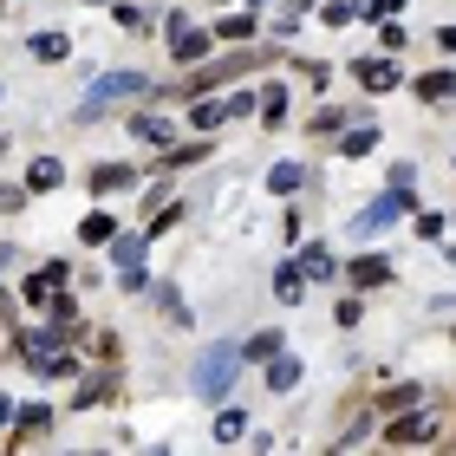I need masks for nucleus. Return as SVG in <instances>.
<instances>
[{
    "label": "nucleus",
    "mask_w": 456,
    "mask_h": 456,
    "mask_svg": "<svg viewBox=\"0 0 456 456\" xmlns=\"http://www.w3.org/2000/svg\"><path fill=\"white\" fill-rule=\"evenodd\" d=\"M235 371H241V352H235V346H209V352L196 359V371H190V391H196L202 404H216V398H228Z\"/></svg>",
    "instance_id": "obj_1"
},
{
    "label": "nucleus",
    "mask_w": 456,
    "mask_h": 456,
    "mask_svg": "<svg viewBox=\"0 0 456 456\" xmlns=\"http://www.w3.org/2000/svg\"><path fill=\"white\" fill-rule=\"evenodd\" d=\"M143 92H151V78H143V72H105V78H92L86 105H78V124L105 118L111 105H124V98H143Z\"/></svg>",
    "instance_id": "obj_2"
},
{
    "label": "nucleus",
    "mask_w": 456,
    "mask_h": 456,
    "mask_svg": "<svg viewBox=\"0 0 456 456\" xmlns=\"http://www.w3.org/2000/svg\"><path fill=\"white\" fill-rule=\"evenodd\" d=\"M13 346H20V359H27L39 379H72V371H78V359L59 346V333H53V339H46V333H20Z\"/></svg>",
    "instance_id": "obj_3"
},
{
    "label": "nucleus",
    "mask_w": 456,
    "mask_h": 456,
    "mask_svg": "<svg viewBox=\"0 0 456 456\" xmlns=\"http://www.w3.org/2000/svg\"><path fill=\"white\" fill-rule=\"evenodd\" d=\"M267 59H274V53H267V46H248V53H228V59H216V66H202V72L190 78V92H216V86H235V78H241V72H261V66H267Z\"/></svg>",
    "instance_id": "obj_4"
},
{
    "label": "nucleus",
    "mask_w": 456,
    "mask_h": 456,
    "mask_svg": "<svg viewBox=\"0 0 456 456\" xmlns=\"http://www.w3.org/2000/svg\"><path fill=\"white\" fill-rule=\"evenodd\" d=\"M404 209H411V196L398 190V183H391V190H385V196H371V202H365V209H359V216H352V241H371V235H379V228H391V222H398Z\"/></svg>",
    "instance_id": "obj_5"
},
{
    "label": "nucleus",
    "mask_w": 456,
    "mask_h": 456,
    "mask_svg": "<svg viewBox=\"0 0 456 456\" xmlns=\"http://www.w3.org/2000/svg\"><path fill=\"white\" fill-rule=\"evenodd\" d=\"M430 437H437V418H430L424 404H404V418L385 424V444H391V450H418V444H430Z\"/></svg>",
    "instance_id": "obj_6"
},
{
    "label": "nucleus",
    "mask_w": 456,
    "mask_h": 456,
    "mask_svg": "<svg viewBox=\"0 0 456 456\" xmlns=\"http://www.w3.org/2000/svg\"><path fill=\"white\" fill-rule=\"evenodd\" d=\"M131 137H137V143H157V151H170L176 124H170V118H157V111H137V118H131Z\"/></svg>",
    "instance_id": "obj_7"
},
{
    "label": "nucleus",
    "mask_w": 456,
    "mask_h": 456,
    "mask_svg": "<svg viewBox=\"0 0 456 456\" xmlns=\"http://www.w3.org/2000/svg\"><path fill=\"white\" fill-rule=\"evenodd\" d=\"M27 53L39 59V66H66V59H72V39H66V33H33Z\"/></svg>",
    "instance_id": "obj_8"
},
{
    "label": "nucleus",
    "mask_w": 456,
    "mask_h": 456,
    "mask_svg": "<svg viewBox=\"0 0 456 456\" xmlns=\"http://www.w3.org/2000/svg\"><path fill=\"white\" fill-rule=\"evenodd\" d=\"M352 78H359L365 92H391V86H398V66H391V59H359Z\"/></svg>",
    "instance_id": "obj_9"
},
{
    "label": "nucleus",
    "mask_w": 456,
    "mask_h": 456,
    "mask_svg": "<svg viewBox=\"0 0 456 456\" xmlns=\"http://www.w3.org/2000/svg\"><path fill=\"white\" fill-rule=\"evenodd\" d=\"M333 267H339V261H333V248H326V241H306V248H300V274H306V281H333Z\"/></svg>",
    "instance_id": "obj_10"
},
{
    "label": "nucleus",
    "mask_w": 456,
    "mask_h": 456,
    "mask_svg": "<svg viewBox=\"0 0 456 456\" xmlns=\"http://www.w3.org/2000/svg\"><path fill=\"white\" fill-rule=\"evenodd\" d=\"M209 46H216V27H209V33H196V27L176 33V59H183V66H202V59H209Z\"/></svg>",
    "instance_id": "obj_11"
},
{
    "label": "nucleus",
    "mask_w": 456,
    "mask_h": 456,
    "mask_svg": "<svg viewBox=\"0 0 456 456\" xmlns=\"http://www.w3.org/2000/svg\"><path fill=\"white\" fill-rule=\"evenodd\" d=\"M137 170H124V163H98L92 170V196H118V190H131Z\"/></svg>",
    "instance_id": "obj_12"
},
{
    "label": "nucleus",
    "mask_w": 456,
    "mask_h": 456,
    "mask_svg": "<svg viewBox=\"0 0 456 456\" xmlns=\"http://www.w3.org/2000/svg\"><path fill=\"white\" fill-rule=\"evenodd\" d=\"M59 183H66V163H59V157H39L33 170H27V190H33V196H46V190H59Z\"/></svg>",
    "instance_id": "obj_13"
},
{
    "label": "nucleus",
    "mask_w": 456,
    "mask_h": 456,
    "mask_svg": "<svg viewBox=\"0 0 456 456\" xmlns=\"http://www.w3.org/2000/svg\"><path fill=\"white\" fill-rule=\"evenodd\" d=\"M300 385V359L294 352H274V359H267V391H294Z\"/></svg>",
    "instance_id": "obj_14"
},
{
    "label": "nucleus",
    "mask_w": 456,
    "mask_h": 456,
    "mask_svg": "<svg viewBox=\"0 0 456 456\" xmlns=\"http://www.w3.org/2000/svg\"><path fill=\"white\" fill-rule=\"evenodd\" d=\"M46 430H53V404H27L13 418V437H46Z\"/></svg>",
    "instance_id": "obj_15"
},
{
    "label": "nucleus",
    "mask_w": 456,
    "mask_h": 456,
    "mask_svg": "<svg viewBox=\"0 0 456 456\" xmlns=\"http://www.w3.org/2000/svg\"><path fill=\"white\" fill-rule=\"evenodd\" d=\"M157 314L170 320V326H190V320H196L190 306H183V294H176V281H163V287H157Z\"/></svg>",
    "instance_id": "obj_16"
},
{
    "label": "nucleus",
    "mask_w": 456,
    "mask_h": 456,
    "mask_svg": "<svg viewBox=\"0 0 456 456\" xmlns=\"http://www.w3.org/2000/svg\"><path fill=\"white\" fill-rule=\"evenodd\" d=\"M385 281H391V261H385V255L352 261V287H385Z\"/></svg>",
    "instance_id": "obj_17"
},
{
    "label": "nucleus",
    "mask_w": 456,
    "mask_h": 456,
    "mask_svg": "<svg viewBox=\"0 0 456 456\" xmlns=\"http://www.w3.org/2000/svg\"><path fill=\"white\" fill-rule=\"evenodd\" d=\"M235 437H248V411L222 404V411H216V444H235Z\"/></svg>",
    "instance_id": "obj_18"
},
{
    "label": "nucleus",
    "mask_w": 456,
    "mask_h": 456,
    "mask_svg": "<svg viewBox=\"0 0 456 456\" xmlns=\"http://www.w3.org/2000/svg\"><path fill=\"white\" fill-rule=\"evenodd\" d=\"M418 98H424V105H444V98H456V78L450 72H424L418 78Z\"/></svg>",
    "instance_id": "obj_19"
},
{
    "label": "nucleus",
    "mask_w": 456,
    "mask_h": 456,
    "mask_svg": "<svg viewBox=\"0 0 456 456\" xmlns=\"http://www.w3.org/2000/svg\"><path fill=\"white\" fill-rule=\"evenodd\" d=\"M111 235H118V222H111V209H92L86 222H78V241H92V248H98V241H111Z\"/></svg>",
    "instance_id": "obj_20"
},
{
    "label": "nucleus",
    "mask_w": 456,
    "mask_h": 456,
    "mask_svg": "<svg viewBox=\"0 0 456 456\" xmlns=\"http://www.w3.org/2000/svg\"><path fill=\"white\" fill-rule=\"evenodd\" d=\"M300 183H306V170H300V163H274V170H267V190H281V196H294Z\"/></svg>",
    "instance_id": "obj_21"
},
{
    "label": "nucleus",
    "mask_w": 456,
    "mask_h": 456,
    "mask_svg": "<svg viewBox=\"0 0 456 456\" xmlns=\"http://www.w3.org/2000/svg\"><path fill=\"white\" fill-rule=\"evenodd\" d=\"M111 261L118 267H143V235H111Z\"/></svg>",
    "instance_id": "obj_22"
},
{
    "label": "nucleus",
    "mask_w": 456,
    "mask_h": 456,
    "mask_svg": "<svg viewBox=\"0 0 456 456\" xmlns=\"http://www.w3.org/2000/svg\"><path fill=\"white\" fill-rule=\"evenodd\" d=\"M404 404H424V391H418V385H391V391H379V418H385V411H404Z\"/></svg>",
    "instance_id": "obj_23"
},
{
    "label": "nucleus",
    "mask_w": 456,
    "mask_h": 456,
    "mask_svg": "<svg viewBox=\"0 0 456 456\" xmlns=\"http://www.w3.org/2000/svg\"><path fill=\"white\" fill-rule=\"evenodd\" d=\"M216 39H255V13H222L216 20Z\"/></svg>",
    "instance_id": "obj_24"
},
{
    "label": "nucleus",
    "mask_w": 456,
    "mask_h": 456,
    "mask_svg": "<svg viewBox=\"0 0 456 456\" xmlns=\"http://www.w3.org/2000/svg\"><path fill=\"white\" fill-rule=\"evenodd\" d=\"M379 151V124H359V131H346V157H371Z\"/></svg>",
    "instance_id": "obj_25"
},
{
    "label": "nucleus",
    "mask_w": 456,
    "mask_h": 456,
    "mask_svg": "<svg viewBox=\"0 0 456 456\" xmlns=\"http://www.w3.org/2000/svg\"><path fill=\"white\" fill-rule=\"evenodd\" d=\"M209 157V143H176V151H163L157 163H170V170H190V163H202Z\"/></svg>",
    "instance_id": "obj_26"
},
{
    "label": "nucleus",
    "mask_w": 456,
    "mask_h": 456,
    "mask_svg": "<svg viewBox=\"0 0 456 456\" xmlns=\"http://www.w3.org/2000/svg\"><path fill=\"white\" fill-rule=\"evenodd\" d=\"M300 287H306L300 261H294V267H274V294H281V300H300Z\"/></svg>",
    "instance_id": "obj_27"
},
{
    "label": "nucleus",
    "mask_w": 456,
    "mask_h": 456,
    "mask_svg": "<svg viewBox=\"0 0 456 456\" xmlns=\"http://www.w3.org/2000/svg\"><path fill=\"white\" fill-rule=\"evenodd\" d=\"M287 118V86H267L261 92V124H281Z\"/></svg>",
    "instance_id": "obj_28"
},
{
    "label": "nucleus",
    "mask_w": 456,
    "mask_h": 456,
    "mask_svg": "<svg viewBox=\"0 0 456 456\" xmlns=\"http://www.w3.org/2000/svg\"><path fill=\"white\" fill-rule=\"evenodd\" d=\"M320 20H326V27H352V20H359V0H326Z\"/></svg>",
    "instance_id": "obj_29"
},
{
    "label": "nucleus",
    "mask_w": 456,
    "mask_h": 456,
    "mask_svg": "<svg viewBox=\"0 0 456 456\" xmlns=\"http://www.w3.org/2000/svg\"><path fill=\"white\" fill-rule=\"evenodd\" d=\"M27 183H0V216H20V209H27Z\"/></svg>",
    "instance_id": "obj_30"
},
{
    "label": "nucleus",
    "mask_w": 456,
    "mask_h": 456,
    "mask_svg": "<svg viewBox=\"0 0 456 456\" xmlns=\"http://www.w3.org/2000/svg\"><path fill=\"white\" fill-rule=\"evenodd\" d=\"M222 118H228V98H209V105H196V131H216Z\"/></svg>",
    "instance_id": "obj_31"
},
{
    "label": "nucleus",
    "mask_w": 456,
    "mask_h": 456,
    "mask_svg": "<svg viewBox=\"0 0 456 456\" xmlns=\"http://www.w3.org/2000/svg\"><path fill=\"white\" fill-rule=\"evenodd\" d=\"M274 352H281V333H274V326H267V333H255V339H248V359H274Z\"/></svg>",
    "instance_id": "obj_32"
},
{
    "label": "nucleus",
    "mask_w": 456,
    "mask_h": 456,
    "mask_svg": "<svg viewBox=\"0 0 456 456\" xmlns=\"http://www.w3.org/2000/svg\"><path fill=\"white\" fill-rule=\"evenodd\" d=\"M346 124H352V111H346V105H326V111L314 118V131H346Z\"/></svg>",
    "instance_id": "obj_33"
},
{
    "label": "nucleus",
    "mask_w": 456,
    "mask_h": 456,
    "mask_svg": "<svg viewBox=\"0 0 456 456\" xmlns=\"http://www.w3.org/2000/svg\"><path fill=\"white\" fill-rule=\"evenodd\" d=\"M105 385H111V365L105 371H92L86 385H78V404H92V398H105Z\"/></svg>",
    "instance_id": "obj_34"
},
{
    "label": "nucleus",
    "mask_w": 456,
    "mask_h": 456,
    "mask_svg": "<svg viewBox=\"0 0 456 456\" xmlns=\"http://www.w3.org/2000/svg\"><path fill=\"white\" fill-rule=\"evenodd\" d=\"M404 0H359V20H385V13H398Z\"/></svg>",
    "instance_id": "obj_35"
},
{
    "label": "nucleus",
    "mask_w": 456,
    "mask_h": 456,
    "mask_svg": "<svg viewBox=\"0 0 456 456\" xmlns=\"http://www.w3.org/2000/svg\"><path fill=\"white\" fill-rule=\"evenodd\" d=\"M437 46H444V53H456V27H444V33H437Z\"/></svg>",
    "instance_id": "obj_36"
},
{
    "label": "nucleus",
    "mask_w": 456,
    "mask_h": 456,
    "mask_svg": "<svg viewBox=\"0 0 456 456\" xmlns=\"http://www.w3.org/2000/svg\"><path fill=\"white\" fill-rule=\"evenodd\" d=\"M13 418H20V411H13V404H7V398H0V430H7V424H13Z\"/></svg>",
    "instance_id": "obj_37"
},
{
    "label": "nucleus",
    "mask_w": 456,
    "mask_h": 456,
    "mask_svg": "<svg viewBox=\"0 0 456 456\" xmlns=\"http://www.w3.org/2000/svg\"><path fill=\"white\" fill-rule=\"evenodd\" d=\"M306 7H320V0H287V13H306Z\"/></svg>",
    "instance_id": "obj_38"
},
{
    "label": "nucleus",
    "mask_w": 456,
    "mask_h": 456,
    "mask_svg": "<svg viewBox=\"0 0 456 456\" xmlns=\"http://www.w3.org/2000/svg\"><path fill=\"white\" fill-rule=\"evenodd\" d=\"M7 261H20V255H13V248H0V267H7Z\"/></svg>",
    "instance_id": "obj_39"
},
{
    "label": "nucleus",
    "mask_w": 456,
    "mask_h": 456,
    "mask_svg": "<svg viewBox=\"0 0 456 456\" xmlns=\"http://www.w3.org/2000/svg\"><path fill=\"white\" fill-rule=\"evenodd\" d=\"M450 267H456V241H450Z\"/></svg>",
    "instance_id": "obj_40"
}]
</instances>
